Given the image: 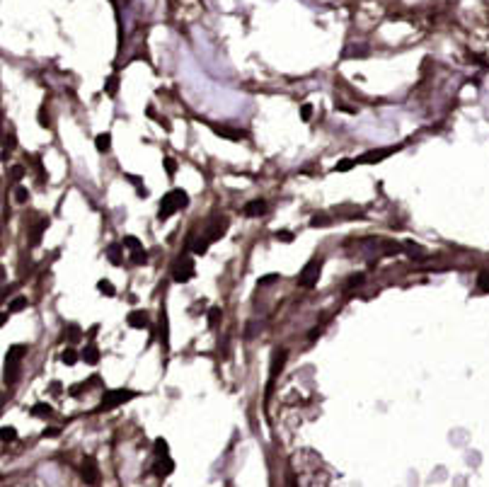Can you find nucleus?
<instances>
[{
  "label": "nucleus",
  "instance_id": "obj_1",
  "mask_svg": "<svg viewBox=\"0 0 489 487\" xmlns=\"http://www.w3.org/2000/svg\"><path fill=\"white\" fill-rule=\"evenodd\" d=\"M187 204H189V196H187L184 189H173V191H168V194L163 196V201H160L158 219H160V221H168L170 216H175L177 211L184 209Z\"/></svg>",
  "mask_w": 489,
  "mask_h": 487
},
{
  "label": "nucleus",
  "instance_id": "obj_2",
  "mask_svg": "<svg viewBox=\"0 0 489 487\" xmlns=\"http://www.w3.org/2000/svg\"><path fill=\"white\" fill-rule=\"evenodd\" d=\"M22 356H27V347L24 344H13L5 354V383L13 386L20 376V366H22Z\"/></svg>",
  "mask_w": 489,
  "mask_h": 487
},
{
  "label": "nucleus",
  "instance_id": "obj_3",
  "mask_svg": "<svg viewBox=\"0 0 489 487\" xmlns=\"http://www.w3.org/2000/svg\"><path fill=\"white\" fill-rule=\"evenodd\" d=\"M320 274H322V257H313V260H310L303 269H300L298 286H303V289L317 286V282H320Z\"/></svg>",
  "mask_w": 489,
  "mask_h": 487
},
{
  "label": "nucleus",
  "instance_id": "obj_4",
  "mask_svg": "<svg viewBox=\"0 0 489 487\" xmlns=\"http://www.w3.org/2000/svg\"><path fill=\"white\" fill-rule=\"evenodd\" d=\"M194 274H196V264L191 257H187V255H182L180 260L175 262V267H173V279L177 284H187V282H191L194 279Z\"/></svg>",
  "mask_w": 489,
  "mask_h": 487
},
{
  "label": "nucleus",
  "instance_id": "obj_5",
  "mask_svg": "<svg viewBox=\"0 0 489 487\" xmlns=\"http://www.w3.org/2000/svg\"><path fill=\"white\" fill-rule=\"evenodd\" d=\"M131 398H136L133 391H126V388H117V391H109L102 395V402H100V410H112V407L122 405V402H129Z\"/></svg>",
  "mask_w": 489,
  "mask_h": 487
},
{
  "label": "nucleus",
  "instance_id": "obj_6",
  "mask_svg": "<svg viewBox=\"0 0 489 487\" xmlns=\"http://www.w3.org/2000/svg\"><path fill=\"white\" fill-rule=\"evenodd\" d=\"M82 483L85 485H100V465H97V460L92 458V456H87L85 460H82V473H80Z\"/></svg>",
  "mask_w": 489,
  "mask_h": 487
},
{
  "label": "nucleus",
  "instance_id": "obj_7",
  "mask_svg": "<svg viewBox=\"0 0 489 487\" xmlns=\"http://www.w3.org/2000/svg\"><path fill=\"white\" fill-rule=\"evenodd\" d=\"M228 226H231V224H228L226 216H213L211 224H209V228H206V238H209L211 242L221 240V238L228 233Z\"/></svg>",
  "mask_w": 489,
  "mask_h": 487
},
{
  "label": "nucleus",
  "instance_id": "obj_8",
  "mask_svg": "<svg viewBox=\"0 0 489 487\" xmlns=\"http://www.w3.org/2000/svg\"><path fill=\"white\" fill-rule=\"evenodd\" d=\"M395 148H378V150H368V153L358 155L356 158V165H373V163H381L388 155H393Z\"/></svg>",
  "mask_w": 489,
  "mask_h": 487
},
{
  "label": "nucleus",
  "instance_id": "obj_9",
  "mask_svg": "<svg viewBox=\"0 0 489 487\" xmlns=\"http://www.w3.org/2000/svg\"><path fill=\"white\" fill-rule=\"evenodd\" d=\"M175 470V460L168 456H155V465H153V473L158 475V478H168L170 473Z\"/></svg>",
  "mask_w": 489,
  "mask_h": 487
},
{
  "label": "nucleus",
  "instance_id": "obj_10",
  "mask_svg": "<svg viewBox=\"0 0 489 487\" xmlns=\"http://www.w3.org/2000/svg\"><path fill=\"white\" fill-rule=\"evenodd\" d=\"M126 323L131 325L133 330H145V328H150V318H148V313H145V310H133V313H129Z\"/></svg>",
  "mask_w": 489,
  "mask_h": 487
},
{
  "label": "nucleus",
  "instance_id": "obj_11",
  "mask_svg": "<svg viewBox=\"0 0 489 487\" xmlns=\"http://www.w3.org/2000/svg\"><path fill=\"white\" fill-rule=\"evenodd\" d=\"M267 211H269L267 201H264V199H254V201H247V204H245L242 214L245 216H264Z\"/></svg>",
  "mask_w": 489,
  "mask_h": 487
},
{
  "label": "nucleus",
  "instance_id": "obj_12",
  "mask_svg": "<svg viewBox=\"0 0 489 487\" xmlns=\"http://www.w3.org/2000/svg\"><path fill=\"white\" fill-rule=\"evenodd\" d=\"M286 356H289V351H286V349H277V351H274L272 369H269V374H272V378H277V376L281 374V369H284V364H286Z\"/></svg>",
  "mask_w": 489,
  "mask_h": 487
},
{
  "label": "nucleus",
  "instance_id": "obj_13",
  "mask_svg": "<svg viewBox=\"0 0 489 487\" xmlns=\"http://www.w3.org/2000/svg\"><path fill=\"white\" fill-rule=\"evenodd\" d=\"M80 356H82V361H85V364H97V361H100V349L95 347V342H90V344L82 349Z\"/></svg>",
  "mask_w": 489,
  "mask_h": 487
},
{
  "label": "nucleus",
  "instance_id": "obj_14",
  "mask_svg": "<svg viewBox=\"0 0 489 487\" xmlns=\"http://www.w3.org/2000/svg\"><path fill=\"white\" fill-rule=\"evenodd\" d=\"M213 131L218 133V136H226L231 138V141H240V138H245L242 131H238V129H228V126H213Z\"/></svg>",
  "mask_w": 489,
  "mask_h": 487
},
{
  "label": "nucleus",
  "instance_id": "obj_15",
  "mask_svg": "<svg viewBox=\"0 0 489 487\" xmlns=\"http://www.w3.org/2000/svg\"><path fill=\"white\" fill-rule=\"evenodd\" d=\"M46 226H49V219H41L39 224H36L32 228V235H29V240H32V245H39V240H41V233L46 231Z\"/></svg>",
  "mask_w": 489,
  "mask_h": 487
},
{
  "label": "nucleus",
  "instance_id": "obj_16",
  "mask_svg": "<svg viewBox=\"0 0 489 487\" xmlns=\"http://www.w3.org/2000/svg\"><path fill=\"white\" fill-rule=\"evenodd\" d=\"M122 247H124V242H114V245L107 247V255H109V260H112V264H122Z\"/></svg>",
  "mask_w": 489,
  "mask_h": 487
},
{
  "label": "nucleus",
  "instance_id": "obj_17",
  "mask_svg": "<svg viewBox=\"0 0 489 487\" xmlns=\"http://www.w3.org/2000/svg\"><path fill=\"white\" fill-rule=\"evenodd\" d=\"M209 245H211V240L209 238H196V242H191V250L196 252V255H206V250H209Z\"/></svg>",
  "mask_w": 489,
  "mask_h": 487
},
{
  "label": "nucleus",
  "instance_id": "obj_18",
  "mask_svg": "<svg viewBox=\"0 0 489 487\" xmlns=\"http://www.w3.org/2000/svg\"><path fill=\"white\" fill-rule=\"evenodd\" d=\"M82 337V333H80V328L78 325H68V328L64 330V340H68V342H78Z\"/></svg>",
  "mask_w": 489,
  "mask_h": 487
},
{
  "label": "nucleus",
  "instance_id": "obj_19",
  "mask_svg": "<svg viewBox=\"0 0 489 487\" xmlns=\"http://www.w3.org/2000/svg\"><path fill=\"white\" fill-rule=\"evenodd\" d=\"M95 143H97V150L107 153V150L112 148V136H109V133H100V136L95 138Z\"/></svg>",
  "mask_w": 489,
  "mask_h": 487
},
{
  "label": "nucleus",
  "instance_id": "obj_20",
  "mask_svg": "<svg viewBox=\"0 0 489 487\" xmlns=\"http://www.w3.org/2000/svg\"><path fill=\"white\" fill-rule=\"evenodd\" d=\"M51 412H54V410H51V405H46V402H36V405L32 407L34 417H49Z\"/></svg>",
  "mask_w": 489,
  "mask_h": 487
},
{
  "label": "nucleus",
  "instance_id": "obj_21",
  "mask_svg": "<svg viewBox=\"0 0 489 487\" xmlns=\"http://www.w3.org/2000/svg\"><path fill=\"white\" fill-rule=\"evenodd\" d=\"M27 308V298H22V296H17L10 303V308H8V313H20V310H24Z\"/></svg>",
  "mask_w": 489,
  "mask_h": 487
},
{
  "label": "nucleus",
  "instance_id": "obj_22",
  "mask_svg": "<svg viewBox=\"0 0 489 487\" xmlns=\"http://www.w3.org/2000/svg\"><path fill=\"white\" fill-rule=\"evenodd\" d=\"M477 291L480 293H489V272H482L480 279H477Z\"/></svg>",
  "mask_w": 489,
  "mask_h": 487
},
{
  "label": "nucleus",
  "instance_id": "obj_23",
  "mask_svg": "<svg viewBox=\"0 0 489 487\" xmlns=\"http://www.w3.org/2000/svg\"><path fill=\"white\" fill-rule=\"evenodd\" d=\"M131 262L133 264H145L148 262V252L140 247V250H131Z\"/></svg>",
  "mask_w": 489,
  "mask_h": 487
},
{
  "label": "nucleus",
  "instance_id": "obj_24",
  "mask_svg": "<svg viewBox=\"0 0 489 487\" xmlns=\"http://www.w3.org/2000/svg\"><path fill=\"white\" fill-rule=\"evenodd\" d=\"M61 361H64L66 366H73V364H78V351H73V349H66L64 354H61Z\"/></svg>",
  "mask_w": 489,
  "mask_h": 487
},
{
  "label": "nucleus",
  "instance_id": "obj_25",
  "mask_svg": "<svg viewBox=\"0 0 489 487\" xmlns=\"http://www.w3.org/2000/svg\"><path fill=\"white\" fill-rule=\"evenodd\" d=\"M330 224H332V221L327 219L325 214H315L313 221H310V226H313V228H325V226H330Z\"/></svg>",
  "mask_w": 489,
  "mask_h": 487
},
{
  "label": "nucleus",
  "instance_id": "obj_26",
  "mask_svg": "<svg viewBox=\"0 0 489 487\" xmlns=\"http://www.w3.org/2000/svg\"><path fill=\"white\" fill-rule=\"evenodd\" d=\"M337 216H358L361 211L356 209V206H340V209H335Z\"/></svg>",
  "mask_w": 489,
  "mask_h": 487
},
{
  "label": "nucleus",
  "instance_id": "obj_27",
  "mask_svg": "<svg viewBox=\"0 0 489 487\" xmlns=\"http://www.w3.org/2000/svg\"><path fill=\"white\" fill-rule=\"evenodd\" d=\"M122 242H124V247H129V250H140V247H143V245H140L138 238H133V235H126Z\"/></svg>",
  "mask_w": 489,
  "mask_h": 487
},
{
  "label": "nucleus",
  "instance_id": "obj_28",
  "mask_svg": "<svg viewBox=\"0 0 489 487\" xmlns=\"http://www.w3.org/2000/svg\"><path fill=\"white\" fill-rule=\"evenodd\" d=\"M381 245H383V252H385V255H397V252H400V245H397V242L383 240Z\"/></svg>",
  "mask_w": 489,
  "mask_h": 487
},
{
  "label": "nucleus",
  "instance_id": "obj_29",
  "mask_svg": "<svg viewBox=\"0 0 489 487\" xmlns=\"http://www.w3.org/2000/svg\"><path fill=\"white\" fill-rule=\"evenodd\" d=\"M97 289H100L102 293H107V296H114V293H117V289H114L112 282H107V279H102V282L97 284Z\"/></svg>",
  "mask_w": 489,
  "mask_h": 487
},
{
  "label": "nucleus",
  "instance_id": "obj_30",
  "mask_svg": "<svg viewBox=\"0 0 489 487\" xmlns=\"http://www.w3.org/2000/svg\"><path fill=\"white\" fill-rule=\"evenodd\" d=\"M155 456H168V442L165 439H155Z\"/></svg>",
  "mask_w": 489,
  "mask_h": 487
},
{
  "label": "nucleus",
  "instance_id": "obj_31",
  "mask_svg": "<svg viewBox=\"0 0 489 487\" xmlns=\"http://www.w3.org/2000/svg\"><path fill=\"white\" fill-rule=\"evenodd\" d=\"M15 148V136H13V133H10V136H8V133H5V146H3V158H8V153H10V150H13Z\"/></svg>",
  "mask_w": 489,
  "mask_h": 487
},
{
  "label": "nucleus",
  "instance_id": "obj_32",
  "mask_svg": "<svg viewBox=\"0 0 489 487\" xmlns=\"http://www.w3.org/2000/svg\"><path fill=\"white\" fill-rule=\"evenodd\" d=\"M218 320H221V308H211L209 310V325H211V328H216Z\"/></svg>",
  "mask_w": 489,
  "mask_h": 487
},
{
  "label": "nucleus",
  "instance_id": "obj_33",
  "mask_svg": "<svg viewBox=\"0 0 489 487\" xmlns=\"http://www.w3.org/2000/svg\"><path fill=\"white\" fill-rule=\"evenodd\" d=\"M274 238L281 240V242H291V240H293V233H291V231H277V233H274Z\"/></svg>",
  "mask_w": 489,
  "mask_h": 487
},
{
  "label": "nucleus",
  "instance_id": "obj_34",
  "mask_svg": "<svg viewBox=\"0 0 489 487\" xmlns=\"http://www.w3.org/2000/svg\"><path fill=\"white\" fill-rule=\"evenodd\" d=\"M353 165H356V160H342L340 165H335L337 173H346V170H351Z\"/></svg>",
  "mask_w": 489,
  "mask_h": 487
},
{
  "label": "nucleus",
  "instance_id": "obj_35",
  "mask_svg": "<svg viewBox=\"0 0 489 487\" xmlns=\"http://www.w3.org/2000/svg\"><path fill=\"white\" fill-rule=\"evenodd\" d=\"M15 199H17L20 204H24V201L29 199V191L24 189V187H17V189H15Z\"/></svg>",
  "mask_w": 489,
  "mask_h": 487
},
{
  "label": "nucleus",
  "instance_id": "obj_36",
  "mask_svg": "<svg viewBox=\"0 0 489 487\" xmlns=\"http://www.w3.org/2000/svg\"><path fill=\"white\" fill-rule=\"evenodd\" d=\"M15 437H17L15 427H3V442H15Z\"/></svg>",
  "mask_w": 489,
  "mask_h": 487
},
{
  "label": "nucleus",
  "instance_id": "obj_37",
  "mask_svg": "<svg viewBox=\"0 0 489 487\" xmlns=\"http://www.w3.org/2000/svg\"><path fill=\"white\" fill-rule=\"evenodd\" d=\"M117 75H112V78H109V80H107V87H105V90H107V95H117Z\"/></svg>",
  "mask_w": 489,
  "mask_h": 487
},
{
  "label": "nucleus",
  "instance_id": "obj_38",
  "mask_svg": "<svg viewBox=\"0 0 489 487\" xmlns=\"http://www.w3.org/2000/svg\"><path fill=\"white\" fill-rule=\"evenodd\" d=\"M300 117H303V122H310V117H313V107H310V105L300 107Z\"/></svg>",
  "mask_w": 489,
  "mask_h": 487
},
{
  "label": "nucleus",
  "instance_id": "obj_39",
  "mask_svg": "<svg viewBox=\"0 0 489 487\" xmlns=\"http://www.w3.org/2000/svg\"><path fill=\"white\" fill-rule=\"evenodd\" d=\"M165 170H168V175H175L177 173V165H175V160L173 158H165Z\"/></svg>",
  "mask_w": 489,
  "mask_h": 487
},
{
  "label": "nucleus",
  "instance_id": "obj_40",
  "mask_svg": "<svg viewBox=\"0 0 489 487\" xmlns=\"http://www.w3.org/2000/svg\"><path fill=\"white\" fill-rule=\"evenodd\" d=\"M363 284V274H356V277H351V282L346 284V289H353V286H361Z\"/></svg>",
  "mask_w": 489,
  "mask_h": 487
},
{
  "label": "nucleus",
  "instance_id": "obj_41",
  "mask_svg": "<svg viewBox=\"0 0 489 487\" xmlns=\"http://www.w3.org/2000/svg\"><path fill=\"white\" fill-rule=\"evenodd\" d=\"M10 175H13L15 180H20V177H22V175H24V168H20V165H15V168L10 170Z\"/></svg>",
  "mask_w": 489,
  "mask_h": 487
},
{
  "label": "nucleus",
  "instance_id": "obj_42",
  "mask_svg": "<svg viewBox=\"0 0 489 487\" xmlns=\"http://www.w3.org/2000/svg\"><path fill=\"white\" fill-rule=\"evenodd\" d=\"M277 279H279V274H267L259 284H272V282H277Z\"/></svg>",
  "mask_w": 489,
  "mask_h": 487
},
{
  "label": "nucleus",
  "instance_id": "obj_43",
  "mask_svg": "<svg viewBox=\"0 0 489 487\" xmlns=\"http://www.w3.org/2000/svg\"><path fill=\"white\" fill-rule=\"evenodd\" d=\"M44 437H51V439H54V437H59V429H46V432H44Z\"/></svg>",
  "mask_w": 489,
  "mask_h": 487
}]
</instances>
